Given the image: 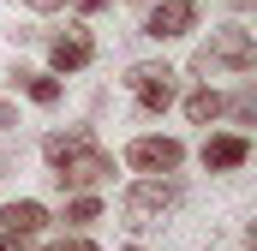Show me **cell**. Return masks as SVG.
I'll use <instances>...</instances> for the list:
<instances>
[{"label":"cell","instance_id":"cell-22","mask_svg":"<svg viewBox=\"0 0 257 251\" xmlns=\"http://www.w3.org/2000/svg\"><path fill=\"white\" fill-rule=\"evenodd\" d=\"M126 251H144V245H126Z\"/></svg>","mask_w":257,"mask_h":251},{"label":"cell","instance_id":"cell-5","mask_svg":"<svg viewBox=\"0 0 257 251\" xmlns=\"http://www.w3.org/2000/svg\"><path fill=\"white\" fill-rule=\"evenodd\" d=\"M180 162H186V144H180V138L144 132V138L126 144V168H138V174H180Z\"/></svg>","mask_w":257,"mask_h":251},{"label":"cell","instance_id":"cell-23","mask_svg":"<svg viewBox=\"0 0 257 251\" xmlns=\"http://www.w3.org/2000/svg\"><path fill=\"white\" fill-rule=\"evenodd\" d=\"M0 168H6V162H0Z\"/></svg>","mask_w":257,"mask_h":251},{"label":"cell","instance_id":"cell-1","mask_svg":"<svg viewBox=\"0 0 257 251\" xmlns=\"http://www.w3.org/2000/svg\"><path fill=\"white\" fill-rule=\"evenodd\" d=\"M180 203H186V186H180L174 174H144V180L126 186V197H120V221H126L132 233H150V227H162Z\"/></svg>","mask_w":257,"mask_h":251},{"label":"cell","instance_id":"cell-17","mask_svg":"<svg viewBox=\"0 0 257 251\" xmlns=\"http://www.w3.org/2000/svg\"><path fill=\"white\" fill-rule=\"evenodd\" d=\"M108 6H114V0H78V12H84V18H96V12H108Z\"/></svg>","mask_w":257,"mask_h":251},{"label":"cell","instance_id":"cell-15","mask_svg":"<svg viewBox=\"0 0 257 251\" xmlns=\"http://www.w3.org/2000/svg\"><path fill=\"white\" fill-rule=\"evenodd\" d=\"M48 251H96V239H84V233H72V239H60V245H48Z\"/></svg>","mask_w":257,"mask_h":251},{"label":"cell","instance_id":"cell-9","mask_svg":"<svg viewBox=\"0 0 257 251\" xmlns=\"http://www.w3.org/2000/svg\"><path fill=\"white\" fill-rule=\"evenodd\" d=\"M42 227H48V209H42L36 197H12V203H0V233H12L18 245L36 239Z\"/></svg>","mask_w":257,"mask_h":251},{"label":"cell","instance_id":"cell-3","mask_svg":"<svg viewBox=\"0 0 257 251\" xmlns=\"http://www.w3.org/2000/svg\"><path fill=\"white\" fill-rule=\"evenodd\" d=\"M108 180H114V156H108L96 138L54 162V186L60 191H96V186H108Z\"/></svg>","mask_w":257,"mask_h":251},{"label":"cell","instance_id":"cell-16","mask_svg":"<svg viewBox=\"0 0 257 251\" xmlns=\"http://www.w3.org/2000/svg\"><path fill=\"white\" fill-rule=\"evenodd\" d=\"M12 6H30V12H60L66 0H12Z\"/></svg>","mask_w":257,"mask_h":251},{"label":"cell","instance_id":"cell-4","mask_svg":"<svg viewBox=\"0 0 257 251\" xmlns=\"http://www.w3.org/2000/svg\"><path fill=\"white\" fill-rule=\"evenodd\" d=\"M174 78H180V72H174L168 60H138L126 72V90L138 96L144 114H168V108H174Z\"/></svg>","mask_w":257,"mask_h":251},{"label":"cell","instance_id":"cell-18","mask_svg":"<svg viewBox=\"0 0 257 251\" xmlns=\"http://www.w3.org/2000/svg\"><path fill=\"white\" fill-rule=\"evenodd\" d=\"M12 126H18V114H12V108L0 102V132H12Z\"/></svg>","mask_w":257,"mask_h":251},{"label":"cell","instance_id":"cell-2","mask_svg":"<svg viewBox=\"0 0 257 251\" xmlns=\"http://www.w3.org/2000/svg\"><path fill=\"white\" fill-rule=\"evenodd\" d=\"M257 66V42L245 24H221V30H209V42L192 54V72H251Z\"/></svg>","mask_w":257,"mask_h":251},{"label":"cell","instance_id":"cell-14","mask_svg":"<svg viewBox=\"0 0 257 251\" xmlns=\"http://www.w3.org/2000/svg\"><path fill=\"white\" fill-rule=\"evenodd\" d=\"M221 114H233V126H257V84H239L233 102H221Z\"/></svg>","mask_w":257,"mask_h":251},{"label":"cell","instance_id":"cell-20","mask_svg":"<svg viewBox=\"0 0 257 251\" xmlns=\"http://www.w3.org/2000/svg\"><path fill=\"white\" fill-rule=\"evenodd\" d=\"M233 6H251V0H233Z\"/></svg>","mask_w":257,"mask_h":251},{"label":"cell","instance_id":"cell-10","mask_svg":"<svg viewBox=\"0 0 257 251\" xmlns=\"http://www.w3.org/2000/svg\"><path fill=\"white\" fill-rule=\"evenodd\" d=\"M90 138H96L90 126H72V132H48V138H42V162L54 168L60 156H72V150H78V144H90Z\"/></svg>","mask_w":257,"mask_h":251},{"label":"cell","instance_id":"cell-21","mask_svg":"<svg viewBox=\"0 0 257 251\" xmlns=\"http://www.w3.org/2000/svg\"><path fill=\"white\" fill-rule=\"evenodd\" d=\"M132 6H150V0H132Z\"/></svg>","mask_w":257,"mask_h":251},{"label":"cell","instance_id":"cell-12","mask_svg":"<svg viewBox=\"0 0 257 251\" xmlns=\"http://www.w3.org/2000/svg\"><path fill=\"white\" fill-rule=\"evenodd\" d=\"M60 221H66V227H90V221H102V197H90V191H72Z\"/></svg>","mask_w":257,"mask_h":251},{"label":"cell","instance_id":"cell-13","mask_svg":"<svg viewBox=\"0 0 257 251\" xmlns=\"http://www.w3.org/2000/svg\"><path fill=\"white\" fill-rule=\"evenodd\" d=\"M186 120H192V126H209V120H221V96H215L209 84L186 96Z\"/></svg>","mask_w":257,"mask_h":251},{"label":"cell","instance_id":"cell-11","mask_svg":"<svg viewBox=\"0 0 257 251\" xmlns=\"http://www.w3.org/2000/svg\"><path fill=\"white\" fill-rule=\"evenodd\" d=\"M18 90H24L36 108H54V102H60V78H54V72H24V84H18Z\"/></svg>","mask_w":257,"mask_h":251},{"label":"cell","instance_id":"cell-7","mask_svg":"<svg viewBox=\"0 0 257 251\" xmlns=\"http://www.w3.org/2000/svg\"><path fill=\"white\" fill-rule=\"evenodd\" d=\"M197 30V0H156L144 12V36L150 42H174V36H192Z\"/></svg>","mask_w":257,"mask_h":251},{"label":"cell","instance_id":"cell-19","mask_svg":"<svg viewBox=\"0 0 257 251\" xmlns=\"http://www.w3.org/2000/svg\"><path fill=\"white\" fill-rule=\"evenodd\" d=\"M0 251H18V239H12V233H0Z\"/></svg>","mask_w":257,"mask_h":251},{"label":"cell","instance_id":"cell-6","mask_svg":"<svg viewBox=\"0 0 257 251\" xmlns=\"http://www.w3.org/2000/svg\"><path fill=\"white\" fill-rule=\"evenodd\" d=\"M90 60H96L90 24H66L60 36H48V66H54V78H72V72H84Z\"/></svg>","mask_w":257,"mask_h":251},{"label":"cell","instance_id":"cell-8","mask_svg":"<svg viewBox=\"0 0 257 251\" xmlns=\"http://www.w3.org/2000/svg\"><path fill=\"white\" fill-rule=\"evenodd\" d=\"M197 162H203L209 174H233V168L251 162V138H245V132H215V138H203Z\"/></svg>","mask_w":257,"mask_h":251}]
</instances>
